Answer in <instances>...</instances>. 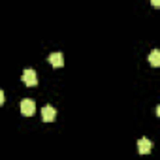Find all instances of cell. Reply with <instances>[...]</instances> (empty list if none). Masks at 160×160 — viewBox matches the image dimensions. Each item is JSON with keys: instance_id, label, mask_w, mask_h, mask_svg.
Masks as SVG:
<instances>
[{"instance_id": "obj_1", "label": "cell", "mask_w": 160, "mask_h": 160, "mask_svg": "<svg viewBox=\"0 0 160 160\" xmlns=\"http://www.w3.org/2000/svg\"><path fill=\"white\" fill-rule=\"evenodd\" d=\"M21 79H23V83H25L27 87H34V85L38 83L36 72H34L32 68H27V70H23V75H21Z\"/></svg>"}, {"instance_id": "obj_2", "label": "cell", "mask_w": 160, "mask_h": 160, "mask_svg": "<svg viewBox=\"0 0 160 160\" xmlns=\"http://www.w3.org/2000/svg\"><path fill=\"white\" fill-rule=\"evenodd\" d=\"M21 113H23L25 117H32V115L36 113V104H34V100H30V98L21 100Z\"/></svg>"}, {"instance_id": "obj_3", "label": "cell", "mask_w": 160, "mask_h": 160, "mask_svg": "<svg viewBox=\"0 0 160 160\" xmlns=\"http://www.w3.org/2000/svg\"><path fill=\"white\" fill-rule=\"evenodd\" d=\"M42 119H43L45 122H53V121L57 119V109H55L53 106H45V108L42 109Z\"/></svg>"}, {"instance_id": "obj_4", "label": "cell", "mask_w": 160, "mask_h": 160, "mask_svg": "<svg viewBox=\"0 0 160 160\" xmlns=\"http://www.w3.org/2000/svg\"><path fill=\"white\" fill-rule=\"evenodd\" d=\"M151 149H152V141H151V139L141 138V139L138 141V151H139V154H149Z\"/></svg>"}, {"instance_id": "obj_5", "label": "cell", "mask_w": 160, "mask_h": 160, "mask_svg": "<svg viewBox=\"0 0 160 160\" xmlns=\"http://www.w3.org/2000/svg\"><path fill=\"white\" fill-rule=\"evenodd\" d=\"M47 60H49L51 66H55V68H60V66L64 64V57H62V53H51Z\"/></svg>"}, {"instance_id": "obj_6", "label": "cell", "mask_w": 160, "mask_h": 160, "mask_svg": "<svg viewBox=\"0 0 160 160\" xmlns=\"http://www.w3.org/2000/svg\"><path fill=\"white\" fill-rule=\"evenodd\" d=\"M149 62H151V66H160V51H158V49L151 51V55H149Z\"/></svg>"}, {"instance_id": "obj_7", "label": "cell", "mask_w": 160, "mask_h": 160, "mask_svg": "<svg viewBox=\"0 0 160 160\" xmlns=\"http://www.w3.org/2000/svg\"><path fill=\"white\" fill-rule=\"evenodd\" d=\"M4 104V92H2V89H0V106Z\"/></svg>"}]
</instances>
